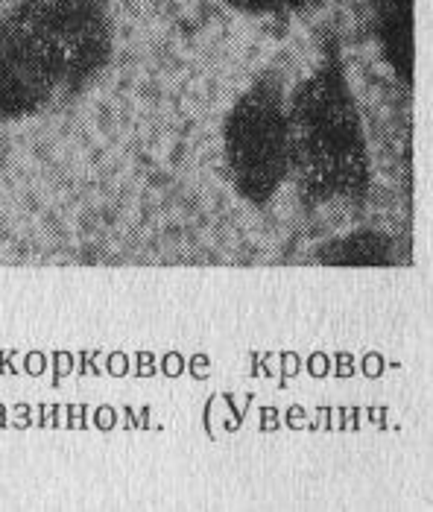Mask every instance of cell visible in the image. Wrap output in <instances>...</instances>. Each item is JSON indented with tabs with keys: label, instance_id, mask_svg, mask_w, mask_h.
Masks as SVG:
<instances>
[{
	"label": "cell",
	"instance_id": "cell-1",
	"mask_svg": "<svg viewBox=\"0 0 433 512\" xmlns=\"http://www.w3.org/2000/svg\"><path fill=\"white\" fill-rule=\"evenodd\" d=\"M103 0H18L0 15V120L18 123L79 100L112 62Z\"/></svg>",
	"mask_w": 433,
	"mask_h": 512
},
{
	"label": "cell",
	"instance_id": "cell-5",
	"mask_svg": "<svg viewBox=\"0 0 433 512\" xmlns=\"http://www.w3.org/2000/svg\"><path fill=\"white\" fill-rule=\"evenodd\" d=\"M319 258H325V264H387V246L375 235H355L319 249Z\"/></svg>",
	"mask_w": 433,
	"mask_h": 512
},
{
	"label": "cell",
	"instance_id": "cell-4",
	"mask_svg": "<svg viewBox=\"0 0 433 512\" xmlns=\"http://www.w3.org/2000/svg\"><path fill=\"white\" fill-rule=\"evenodd\" d=\"M375 33L398 77L410 82L413 71V0H378Z\"/></svg>",
	"mask_w": 433,
	"mask_h": 512
},
{
	"label": "cell",
	"instance_id": "cell-6",
	"mask_svg": "<svg viewBox=\"0 0 433 512\" xmlns=\"http://www.w3.org/2000/svg\"><path fill=\"white\" fill-rule=\"evenodd\" d=\"M223 3L232 6L235 12H243V15L267 18V15H290V12H299V9L311 6L314 0H223Z\"/></svg>",
	"mask_w": 433,
	"mask_h": 512
},
{
	"label": "cell",
	"instance_id": "cell-2",
	"mask_svg": "<svg viewBox=\"0 0 433 512\" xmlns=\"http://www.w3.org/2000/svg\"><path fill=\"white\" fill-rule=\"evenodd\" d=\"M287 179L308 205L355 199L369 185V144L340 62L319 65L287 97Z\"/></svg>",
	"mask_w": 433,
	"mask_h": 512
},
{
	"label": "cell",
	"instance_id": "cell-3",
	"mask_svg": "<svg viewBox=\"0 0 433 512\" xmlns=\"http://www.w3.org/2000/svg\"><path fill=\"white\" fill-rule=\"evenodd\" d=\"M229 182L252 205H267L287 182V97L276 74L258 77L223 123Z\"/></svg>",
	"mask_w": 433,
	"mask_h": 512
}]
</instances>
